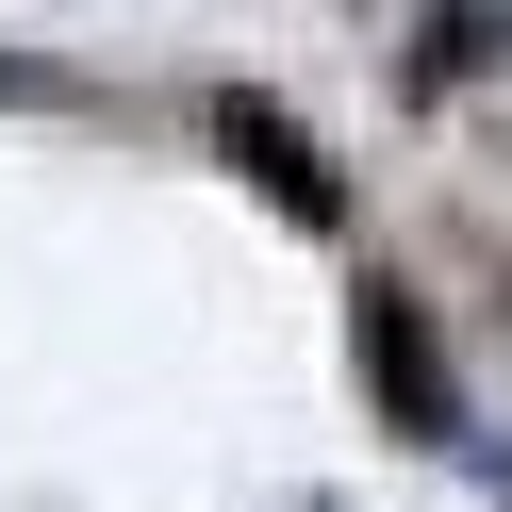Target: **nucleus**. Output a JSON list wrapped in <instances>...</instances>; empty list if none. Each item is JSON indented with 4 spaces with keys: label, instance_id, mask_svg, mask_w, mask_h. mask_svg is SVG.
Segmentation results:
<instances>
[{
    "label": "nucleus",
    "instance_id": "obj_1",
    "mask_svg": "<svg viewBox=\"0 0 512 512\" xmlns=\"http://www.w3.org/2000/svg\"><path fill=\"white\" fill-rule=\"evenodd\" d=\"M364 364L397 380V413H413V430H463V397H446V347H430V314H413V298H380V314H364Z\"/></svg>",
    "mask_w": 512,
    "mask_h": 512
},
{
    "label": "nucleus",
    "instance_id": "obj_2",
    "mask_svg": "<svg viewBox=\"0 0 512 512\" xmlns=\"http://www.w3.org/2000/svg\"><path fill=\"white\" fill-rule=\"evenodd\" d=\"M215 133H232V149H248V166H265V182H281V199H298V215H331V166H314V133H298V116H281V100H232V116H215Z\"/></svg>",
    "mask_w": 512,
    "mask_h": 512
},
{
    "label": "nucleus",
    "instance_id": "obj_3",
    "mask_svg": "<svg viewBox=\"0 0 512 512\" xmlns=\"http://www.w3.org/2000/svg\"><path fill=\"white\" fill-rule=\"evenodd\" d=\"M496 34H512L496 0H430V67H496Z\"/></svg>",
    "mask_w": 512,
    "mask_h": 512
}]
</instances>
